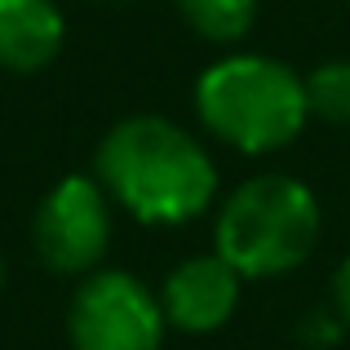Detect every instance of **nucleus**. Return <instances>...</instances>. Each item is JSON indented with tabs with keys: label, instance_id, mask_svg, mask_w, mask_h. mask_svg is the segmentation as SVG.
<instances>
[{
	"label": "nucleus",
	"instance_id": "nucleus-1",
	"mask_svg": "<svg viewBox=\"0 0 350 350\" xmlns=\"http://www.w3.org/2000/svg\"><path fill=\"white\" fill-rule=\"evenodd\" d=\"M94 178L146 226L196 222L217 196V164L182 124L129 116L98 142Z\"/></svg>",
	"mask_w": 350,
	"mask_h": 350
},
{
	"label": "nucleus",
	"instance_id": "nucleus-2",
	"mask_svg": "<svg viewBox=\"0 0 350 350\" xmlns=\"http://www.w3.org/2000/svg\"><path fill=\"white\" fill-rule=\"evenodd\" d=\"M204 129L239 155H271L306 129V80L280 58L231 53L213 62L196 85Z\"/></svg>",
	"mask_w": 350,
	"mask_h": 350
},
{
	"label": "nucleus",
	"instance_id": "nucleus-3",
	"mask_svg": "<svg viewBox=\"0 0 350 350\" xmlns=\"http://www.w3.org/2000/svg\"><path fill=\"white\" fill-rule=\"evenodd\" d=\"M319 231L324 213L315 191L288 173H262L226 196L213 239L244 280H271L306 262L319 244Z\"/></svg>",
	"mask_w": 350,
	"mask_h": 350
},
{
	"label": "nucleus",
	"instance_id": "nucleus-4",
	"mask_svg": "<svg viewBox=\"0 0 350 350\" xmlns=\"http://www.w3.org/2000/svg\"><path fill=\"white\" fill-rule=\"evenodd\" d=\"M164 328L160 297L129 271H89L67 306L76 350H160Z\"/></svg>",
	"mask_w": 350,
	"mask_h": 350
},
{
	"label": "nucleus",
	"instance_id": "nucleus-5",
	"mask_svg": "<svg viewBox=\"0 0 350 350\" xmlns=\"http://www.w3.org/2000/svg\"><path fill=\"white\" fill-rule=\"evenodd\" d=\"M111 244V196L89 173L53 182L36 208V253L58 275H89Z\"/></svg>",
	"mask_w": 350,
	"mask_h": 350
},
{
	"label": "nucleus",
	"instance_id": "nucleus-6",
	"mask_svg": "<svg viewBox=\"0 0 350 350\" xmlns=\"http://www.w3.org/2000/svg\"><path fill=\"white\" fill-rule=\"evenodd\" d=\"M239 284H244V275L217 248L187 257L182 266L169 271V280L160 288V306H164L169 328H182V333H213V328H222L239 306Z\"/></svg>",
	"mask_w": 350,
	"mask_h": 350
},
{
	"label": "nucleus",
	"instance_id": "nucleus-7",
	"mask_svg": "<svg viewBox=\"0 0 350 350\" xmlns=\"http://www.w3.org/2000/svg\"><path fill=\"white\" fill-rule=\"evenodd\" d=\"M67 23L53 0H0V67L14 76L44 71L62 53Z\"/></svg>",
	"mask_w": 350,
	"mask_h": 350
},
{
	"label": "nucleus",
	"instance_id": "nucleus-8",
	"mask_svg": "<svg viewBox=\"0 0 350 350\" xmlns=\"http://www.w3.org/2000/svg\"><path fill=\"white\" fill-rule=\"evenodd\" d=\"M178 14L204 40L235 44L257 23V0H178Z\"/></svg>",
	"mask_w": 350,
	"mask_h": 350
},
{
	"label": "nucleus",
	"instance_id": "nucleus-9",
	"mask_svg": "<svg viewBox=\"0 0 350 350\" xmlns=\"http://www.w3.org/2000/svg\"><path fill=\"white\" fill-rule=\"evenodd\" d=\"M306 80V107L310 120H328V124H350V58L319 62Z\"/></svg>",
	"mask_w": 350,
	"mask_h": 350
},
{
	"label": "nucleus",
	"instance_id": "nucleus-10",
	"mask_svg": "<svg viewBox=\"0 0 350 350\" xmlns=\"http://www.w3.org/2000/svg\"><path fill=\"white\" fill-rule=\"evenodd\" d=\"M333 301H337V315H342V324H350V257L337 266V275H333Z\"/></svg>",
	"mask_w": 350,
	"mask_h": 350
},
{
	"label": "nucleus",
	"instance_id": "nucleus-11",
	"mask_svg": "<svg viewBox=\"0 0 350 350\" xmlns=\"http://www.w3.org/2000/svg\"><path fill=\"white\" fill-rule=\"evenodd\" d=\"M0 293H5V257H0Z\"/></svg>",
	"mask_w": 350,
	"mask_h": 350
}]
</instances>
